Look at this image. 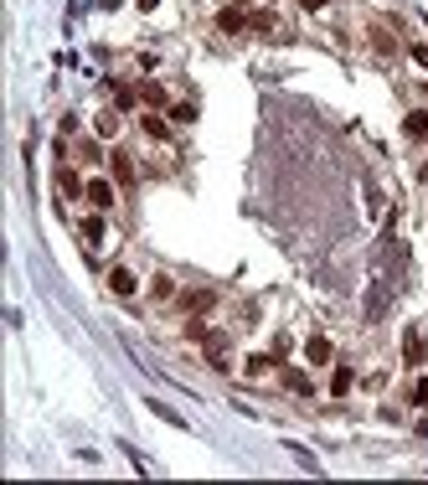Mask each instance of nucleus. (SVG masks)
Wrapping results in <instances>:
<instances>
[{"instance_id":"obj_12","label":"nucleus","mask_w":428,"mask_h":485,"mask_svg":"<svg viewBox=\"0 0 428 485\" xmlns=\"http://www.w3.org/2000/svg\"><path fill=\"white\" fill-rule=\"evenodd\" d=\"M351 387H356V372H351V366H335V372H330V392H335V398H346Z\"/></svg>"},{"instance_id":"obj_25","label":"nucleus","mask_w":428,"mask_h":485,"mask_svg":"<svg viewBox=\"0 0 428 485\" xmlns=\"http://www.w3.org/2000/svg\"><path fill=\"white\" fill-rule=\"evenodd\" d=\"M423 361H428V336H423Z\"/></svg>"},{"instance_id":"obj_1","label":"nucleus","mask_w":428,"mask_h":485,"mask_svg":"<svg viewBox=\"0 0 428 485\" xmlns=\"http://www.w3.org/2000/svg\"><path fill=\"white\" fill-rule=\"evenodd\" d=\"M212 305H217V290H186V294H176L181 315H206Z\"/></svg>"},{"instance_id":"obj_23","label":"nucleus","mask_w":428,"mask_h":485,"mask_svg":"<svg viewBox=\"0 0 428 485\" xmlns=\"http://www.w3.org/2000/svg\"><path fill=\"white\" fill-rule=\"evenodd\" d=\"M300 10H326V0H300Z\"/></svg>"},{"instance_id":"obj_8","label":"nucleus","mask_w":428,"mask_h":485,"mask_svg":"<svg viewBox=\"0 0 428 485\" xmlns=\"http://www.w3.org/2000/svg\"><path fill=\"white\" fill-rule=\"evenodd\" d=\"M150 299H155V305H176V279H171V274H155V279H150Z\"/></svg>"},{"instance_id":"obj_13","label":"nucleus","mask_w":428,"mask_h":485,"mask_svg":"<svg viewBox=\"0 0 428 485\" xmlns=\"http://www.w3.org/2000/svg\"><path fill=\"white\" fill-rule=\"evenodd\" d=\"M305 357L315 361V366H326V361H330V341H326V336H309V341H305Z\"/></svg>"},{"instance_id":"obj_22","label":"nucleus","mask_w":428,"mask_h":485,"mask_svg":"<svg viewBox=\"0 0 428 485\" xmlns=\"http://www.w3.org/2000/svg\"><path fill=\"white\" fill-rule=\"evenodd\" d=\"M413 403H423V408H428V382H413Z\"/></svg>"},{"instance_id":"obj_11","label":"nucleus","mask_w":428,"mask_h":485,"mask_svg":"<svg viewBox=\"0 0 428 485\" xmlns=\"http://www.w3.org/2000/svg\"><path fill=\"white\" fill-rule=\"evenodd\" d=\"M284 387H289V392H300V398H309V392H315V382H309L300 366H284Z\"/></svg>"},{"instance_id":"obj_6","label":"nucleus","mask_w":428,"mask_h":485,"mask_svg":"<svg viewBox=\"0 0 428 485\" xmlns=\"http://www.w3.org/2000/svg\"><path fill=\"white\" fill-rule=\"evenodd\" d=\"M109 170H114V181H119V186H135V176H139V170H135V155L119 150V145L109 150Z\"/></svg>"},{"instance_id":"obj_7","label":"nucleus","mask_w":428,"mask_h":485,"mask_svg":"<svg viewBox=\"0 0 428 485\" xmlns=\"http://www.w3.org/2000/svg\"><path fill=\"white\" fill-rule=\"evenodd\" d=\"M88 207H93V212H109V207H114V181L88 176Z\"/></svg>"},{"instance_id":"obj_9","label":"nucleus","mask_w":428,"mask_h":485,"mask_svg":"<svg viewBox=\"0 0 428 485\" xmlns=\"http://www.w3.org/2000/svg\"><path fill=\"white\" fill-rule=\"evenodd\" d=\"M119 129H124V124H119V109H103L98 119H93V135H98V140H119Z\"/></svg>"},{"instance_id":"obj_4","label":"nucleus","mask_w":428,"mask_h":485,"mask_svg":"<svg viewBox=\"0 0 428 485\" xmlns=\"http://www.w3.org/2000/svg\"><path fill=\"white\" fill-rule=\"evenodd\" d=\"M248 21H253V10H248V6H227V10H217V31H227V36L248 31Z\"/></svg>"},{"instance_id":"obj_16","label":"nucleus","mask_w":428,"mask_h":485,"mask_svg":"<svg viewBox=\"0 0 428 485\" xmlns=\"http://www.w3.org/2000/svg\"><path fill=\"white\" fill-rule=\"evenodd\" d=\"M135 103H139V88H129V83H114V109H135Z\"/></svg>"},{"instance_id":"obj_27","label":"nucleus","mask_w":428,"mask_h":485,"mask_svg":"<svg viewBox=\"0 0 428 485\" xmlns=\"http://www.w3.org/2000/svg\"><path fill=\"white\" fill-rule=\"evenodd\" d=\"M423 181H428V165H423Z\"/></svg>"},{"instance_id":"obj_19","label":"nucleus","mask_w":428,"mask_h":485,"mask_svg":"<svg viewBox=\"0 0 428 485\" xmlns=\"http://www.w3.org/2000/svg\"><path fill=\"white\" fill-rule=\"evenodd\" d=\"M83 238H88V243H98V238H103V212L83 217Z\"/></svg>"},{"instance_id":"obj_5","label":"nucleus","mask_w":428,"mask_h":485,"mask_svg":"<svg viewBox=\"0 0 428 485\" xmlns=\"http://www.w3.org/2000/svg\"><path fill=\"white\" fill-rule=\"evenodd\" d=\"M367 42H372V52H377V57L387 62V57H397V36H392V26H367Z\"/></svg>"},{"instance_id":"obj_17","label":"nucleus","mask_w":428,"mask_h":485,"mask_svg":"<svg viewBox=\"0 0 428 485\" xmlns=\"http://www.w3.org/2000/svg\"><path fill=\"white\" fill-rule=\"evenodd\" d=\"M139 129H145L150 140H165V135H171V124H165V114H145V119H139Z\"/></svg>"},{"instance_id":"obj_15","label":"nucleus","mask_w":428,"mask_h":485,"mask_svg":"<svg viewBox=\"0 0 428 485\" xmlns=\"http://www.w3.org/2000/svg\"><path fill=\"white\" fill-rule=\"evenodd\" d=\"M243 372H248V377H263V372H274V357H268V351H253V357L243 361Z\"/></svg>"},{"instance_id":"obj_10","label":"nucleus","mask_w":428,"mask_h":485,"mask_svg":"<svg viewBox=\"0 0 428 485\" xmlns=\"http://www.w3.org/2000/svg\"><path fill=\"white\" fill-rule=\"evenodd\" d=\"M403 135L408 140H428V109H413L408 119H403Z\"/></svg>"},{"instance_id":"obj_3","label":"nucleus","mask_w":428,"mask_h":485,"mask_svg":"<svg viewBox=\"0 0 428 485\" xmlns=\"http://www.w3.org/2000/svg\"><path fill=\"white\" fill-rule=\"evenodd\" d=\"M57 196H68V202H77V196H88V181L77 176V170H72L68 161L57 165Z\"/></svg>"},{"instance_id":"obj_20","label":"nucleus","mask_w":428,"mask_h":485,"mask_svg":"<svg viewBox=\"0 0 428 485\" xmlns=\"http://www.w3.org/2000/svg\"><path fill=\"white\" fill-rule=\"evenodd\" d=\"M171 119L176 124H191V119H197V109H191V103H171Z\"/></svg>"},{"instance_id":"obj_21","label":"nucleus","mask_w":428,"mask_h":485,"mask_svg":"<svg viewBox=\"0 0 428 485\" xmlns=\"http://www.w3.org/2000/svg\"><path fill=\"white\" fill-rule=\"evenodd\" d=\"M408 52H413V62H418V68H428V42H413Z\"/></svg>"},{"instance_id":"obj_24","label":"nucleus","mask_w":428,"mask_h":485,"mask_svg":"<svg viewBox=\"0 0 428 485\" xmlns=\"http://www.w3.org/2000/svg\"><path fill=\"white\" fill-rule=\"evenodd\" d=\"M155 6H160V0H139V10H155Z\"/></svg>"},{"instance_id":"obj_28","label":"nucleus","mask_w":428,"mask_h":485,"mask_svg":"<svg viewBox=\"0 0 428 485\" xmlns=\"http://www.w3.org/2000/svg\"><path fill=\"white\" fill-rule=\"evenodd\" d=\"M423 94H428V83H423Z\"/></svg>"},{"instance_id":"obj_18","label":"nucleus","mask_w":428,"mask_h":485,"mask_svg":"<svg viewBox=\"0 0 428 485\" xmlns=\"http://www.w3.org/2000/svg\"><path fill=\"white\" fill-rule=\"evenodd\" d=\"M403 357H408V366H418V361H423V336H418V331H408V336H403Z\"/></svg>"},{"instance_id":"obj_14","label":"nucleus","mask_w":428,"mask_h":485,"mask_svg":"<svg viewBox=\"0 0 428 485\" xmlns=\"http://www.w3.org/2000/svg\"><path fill=\"white\" fill-rule=\"evenodd\" d=\"M139 98H145L150 109H171V98H165V88H160V83H139Z\"/></svg>"},{"instance_id":"obj_2","label":"nucleus","mask_w":428,"mask_h":485,"mask_svg":"<svg viewBox=\"0 0 428 485\" xmlns=\"http://www.w3.org/2000/svg\"><path fill=\"white\" fill-rule=\"evenodd\" d=\"M109 294H114V299H135V294H139V279H135L124 264H114V269H109Z\"/></svg>"},{"instance_id":"obj_26","label":"nucleus","mask_w":428,"mask_h":485,"mask_svg":"<svg viewBox=\"0 0 428 485\" xmlns=\"http://www.w3.org/2000/svg\"><path fill=\"white\" fill-rule=\"evenodd\" d=\"M238 6H253V0H238Z\"/></svg>"}]
</instances>
